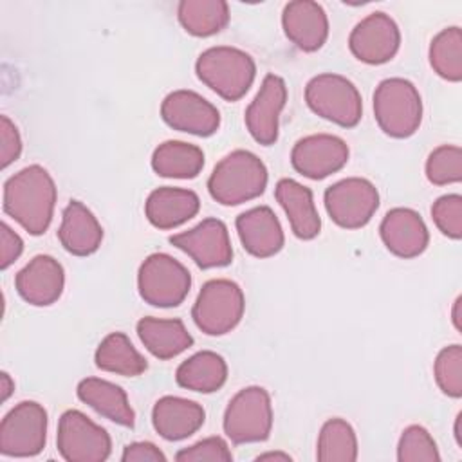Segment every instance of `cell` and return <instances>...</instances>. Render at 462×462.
Returning <instances> with one entry per match:
<instances>
[{"label":"cell","mask_w":462,"mask_h":462,"mask_svg":"<svg viewBox=\"0 0 462 462\" xmlns=\"http://www.w3.org/2000/svg\"><path fill=\"white\" fill-rule=\"evenodd\" d=\"M282 27L291 43L303 52L319 51L328 38L325 9L312 0H294L282 11Z\"/></svg>","instance_id":"obj_20"},{"label":"cell","mask_w":462,"mask_h":462,"mask_svg":"<svg viewBox=\"0 0 462 462\" xmlns=\"http://www.w3.org/2000/svg\"><path fill=\"white\" fill-rule=\"evenodd\" d=\"M379 235L384 247L404 260L422 254L430 244L428 226L411 208L390 209L381 220Z\"/></svg>","instance_id":"obj_18"},{"label":"cell","mask_w":462,"mask_h":462,"mask_svg":"<svg viewBox=\"0 0 462 462\" xmlns=\"http://www.w3.org/2000/svg\"><path fill=\"white\" fill-rule=\"evenodd\" d=\"M58 189L51 173L31 164L11 175L4 184V211L29 235H43L54 215Z\"/></svg>","instance_id":"obj_1"},{"label":"cell","mask_w":462,"mask_h":462,"mask_svg":"<svg viewBox=\"0 0 462 462\" xmlns=\"http://www.w3.org/2000/svg\"><path fill=\"white\" fill-rule=\"evenodd\" d=\"M348 144L332 134H312L296 141L291 150L292 168L312 180L339 171L348 162Z\"/></svg>","instance_id":"obj_15"},{"label":"cell","mask_w":462,"mask_h":462,"mask_svg":"<svg viewBox=\"0 0 462 462\" xmlns=\"http://www.w3.org/2000/svg\"><path fill=\"white\" fill-rule=\"evenodd\" d=\"M433 377L440 392L451 399L462 397V346H444L433 361Z\"/></svg>","instance_id":"obj_34"},{"label":"cell","mask_w":462,"mask_h":462,"mask_svg":"<svg viewBox=\"0 0 462 462\" xmlns=\"http://www.w3.org/2000/svg\"><path fill=\"white\" fill-rule=\"evenodd\" d=\"M121 460L123 462H166V455L153 442L137 440L125 446Z\"/></svg>","instance_id":"obj_40"},{"label":"cell","mask_w":462,"mask_h":462,"mask_svg":"<svg viewBox=\"0 0 462 462\" xmlns=\"http://www.w3.org/2000/svg\"><path fill=\"white\" fill-rule=\"evenodd\" d=\"M191 289V274L168 253L148 254L137 271V291L144 303L159 309L179 307Z\"/></svg>","instance_id":"obj_7"},{"label":"cell","mask_w":462,"mask_h":462,"mask_svg":"<svg viewBox=\"0 0 462 462\" xmlns=\"http://www.w3.org/2000/svg\"><path fill=\"white\" fill-rule=\"evenodd\" d=\"M22 153V137L16 125L7 117L0 116V166L7 168Z\"/></svg>","instance_id":"obj_38"},{"label":"cell","mask_w":462,"mask_h":462,"mask_svg":"<svg viewBox=\"0 0 462 462\" xmlns=\"http://www.w3.org/2000/svg\"><path fill=\"white\" fill-rule=\"evenodd\" d=\"M256 460H282V462H291L292 457L289 453H282V451H269V453H262L256 457Z\"/></svg>","instance_id":"obj_43"},{"label":"cell","mask_w":462,"mask_h":462,"mask_svg":"<svg viewBox=\"0 0 462 462\" xmlns=\"http://www.w3.org/2000/svg\"><path fill=\"white\" fill-rule=\"evenodd\" d=\"M76 395L105 419L125 428H134L135 411L130 406L126 392L119 384L101 377H85L78 383Z\"/></svg>","instance_id":"obj_25"},{"label":"cell","mask_w":462,"mask_h":462,"mask_svg":"<svg viewBox=\"0 0 462 462\" xmlns=\"http://www.w3.org/2000/svg\"><path fill=\"white\" fill-rule=\"evenodd\" d=\"M401 47V31L395 20L374 11L357 22L348 36V49L356 60L366 65H383L390 61Z\"/></svg>","instance_id":"obj_13"},{"label":"cell","mask_w":462,"mask_h":462,"mask_svg":"<svg viewBox=\"0 0 462 462\" xmlns=\"http://www.w3.org/2000/svg\"><path fill=\"white\" fill-rule=\"evenodd\" d=\"M177 18L188 34L208 38L229 23V5L224 0H182L177 5Z\"/></svg>","instance_id":"obj_30"},{"label":"cell","mask_w":462,"mask_h":462,"mask_svg":"<svg viewBox=\"0 0 462 462\" xmlns=\"http://www.w3.org/2000/svg\"><path fill=\"white\" fill-rule=\"evenodd\" d=\"M177 462H231L233 453L222 437H208L175 453Z\"/></svg>","instance_id":"obj_37"},{"label":"cell","mask_w":462,"mask_h":462,"mask_svg":"<svg viewBox=\"0 0 462 462\" xmlns=\"http://www.w3.org/2000/svg\"><path fill=\"white\" fill-rule=\"evenodd\" d=\"M58 453L67 462H103L112 453L108 431L79 410H67L58 420Z\"/></svg>","instance_id":"obj_9"},{"label":"cell","mask_w":462,"mask_h":462,"mask_svg":"<svg viewBox=\"0 0 462 462\" xmlns=\"http://www.w3.org/2000/svg\"><path fill=\"white\" fill-rule=\"evenodd\" d=\"M23 251L22 236L13 231L5 222L0 224V269H7L13 265Z\"/></svg>","instance_id":"obj_39"},{"label":"cell","mask_w":462,"mask_h":462,"mask_svg":"<svg viewBox=\"0 0 462 462\" xmlns=\"http://www.w3.org/2000/svg\"><path fill=\"white\" fill-rule=\"evenodd\" d=\"M460 307H462V298L458 296L453 303V309H451V321L455 325V328L460 332L462 330V312H460Z\"/></svg>","instance_id":"obj_42"},{"label":"cell","mask_w":462,"mask_h":462,"mask_svg":"<svg viewBox=\"0 0 462 462\" xmlns=\"http://www.w3.org/2000/svg\"><path fill=\"white\" fill-rule=\"evenodd\" d=\"M65 287L63 265L51 254H36L14 276V289L34 307L56 303Z\"/></svg>","instance_id":"obj_17"},{"label":"cell","mask_w":462,"mask_h":462,"mask_svg":"<svg viewBox=\"0 0 462 462\" xmlns=\"http://www.w3.org/2000/svg\"><path fill=\"white\" fill-rule=\"evenodd\" d=\"M162 121L179 132L197 137H209L220 126V112L213 103L193 90L179 88L161 103Z\"/></svg>","instance_id":"obj_14"},{"label":"cell","mask_w":462,"mask_h":462,"mask_svg":"<svg viewBox=\"0 0 462 462\" xmlns=\"http://www.w3.org/2000/svg\"><path fill=\"white\" fill-rule=\"evenodd\" d=\"M175 381L180 388L199 393H213L227 381V363L213 350H200L177 366Z\"/></svg>","instance_id":"obj_27"},{"label":"cell","mask_w":462,"mask_h":462,"mask_svg":"<svg viewBox=\"0 0 462 462\" xmlns=\"http://www.w3.org/2000/svg\"><path fill=\"white\" fill-rule=\"evenodd\" d=\"M235 227L242 247L254 258L274 256L285 244L282 224L269 206L245 209L236 217Z\"/></svg>","instance_id":"obj_19"},{"label":"cell","mask_w":462,"mask_h":462,"mask_svg":"<svg viewBox=\"0 0 462 462\" xmlns=\"http://www.w3.org/2000/svg\"><path fill=\"white\" fill-rule=\"evenodd\" d=\"M0 390H2V401L5 402L9 399V395L13 393V390H14V383H13V379L7 372L0 374Z\"/></svg>","instance_id":"obj_41"},{"label":"cell","mask_w":462,"mask_h":462,"mask_svg":"<svg viewBox=\"0 0 462 462\" xmlns=\"http://www.w3.org/2000/svg\"><path fill=\"white\" fill-rule=\"evenodd\" d=\"M224 433L233 444L263 442L273 430L271 395L263 386H245L236 392L224 411Z\"/></svg>","instance_id":"obj_8"},{"label":"cell","mask_w":462,"mask_h":462,"mask_svg":"<svg viewBox=\"0 0 462 462\" xmlns=\"http://www.w3.org/2000/svg\"><path fill=\"white\" fill-rule=\"evenodd\" d=\"M431 218L437 229L451 238H462V197L458 193H448L439 197L431 206Z\"/></svg>","instance_id":"obj_36"},{"label":"cell","mask_w":462,"mask_h":462,"mask_svg":"<svg viewBox=\"0 0 462 462\" xmlns=\"http://www.w3.org/2000/svg\"><path fill=\"white\" fill-rule=\"evenodd\" d=\"M152 168L164 179H195L204 168V152L186 141H164L152 153Z\"/></svg>","instance_id":"obj_28"},{"label":"cell","mask_w":462,"mask_h":462,"mask_svg":"<svg viewBox=\"0 0 462 462\" xmlns=\"http://www.w3.org/2000/svg\"><path fill=\"white\" fill-rule=\"evenodd\" d=\"M206 420L202 404L191 399L164 395L152 408V424L159 437L170 442L184 440L197 433Z\"/></svg>","instance_id":"obj_21"},{"label":"cell","mask_w":462,"mask_h":462,"mask_svg":"<svg viewBox=\"0 0 462 462\" xmlns=\"http://www.w3.org/2000/svg\"><path fill=\"white\" fill-rule=\"evenodd\" d=\"M323 202L334 224L343 229H359L375 215L379 191L368 179L346 177L325 189Z\"/></svg>","instance_id":"obj_10"},{"label":"cell","mask_w":462,"mask_h":462,"mask_svg":"<svg viewBox=\"0 0 462 462\" xmlns=\"http://www.w3.org/2000/svg\"><path fill=\"white\" fill-rule=\"evenodd\" d=\"M453 435L457 440V446L462 449V411H458L457 419H455V428H453Z\"/></svg>","instance_id":"obj_44"},{"label":"cell","mask_w":462,"mask_h":462,"mask_svg":"<svg viewBox=\"0 0 462 462\" xmlns=\"http://www.w3.org/2000/svg\"><path fill=\"white\" fill-rule=\"evenodd\" d=\"M428 60L437 76L458 83L462 79V31L458 25L442 29L433 36Z\"/></svg>","instance_id":"obj_31"},{"label":"cell","mask_w":462,"mask_h":462,"mask_svg":"<svg viewBox=\"0 0 462 462\" xmlns=\"http://www.w3.org/2000/svg\"><path fill=\"white\" fill-rule=\"evenodd\" d=\"M170 244L186 253L200 269L226 267L233 262L227 226L218 218H204L195 227L171 235Z\"/></svg>","instance_id":"obj_12"},{"label":"cell","mask_w":462,"mask_h":462,"mask_svg":"<svg viewBox=\"0 0 462 462\" xmlns=\"http://www.w3.org/2000/svg\"><path fill=\"white\" fill-rule=\"evenodd\" d=\"M200 209V199L186 188L161 186L144 202V215L157 229H173L191 220Z\"/></svg>","instance_id":"obj_23"},{"label":"cell","mask_w":462,"mask_h":462,"mask_svg":"<svg viewBox=\"0 0 462 462\" xmlns=\"http://www.w3.org/2000/svg\"><path fill=\"white\" fill-rule=\"evenodd\" d=\"M316 458L319 462H354L357 458V437L352 424L341 417L328 419L318 435Z\"/></svg>","instance_id":"obj_32"},{"label":"cell","mask_w":462,"mask_h":462,"mask_svg":"<svg viewBox=\"0 0 462 462\" xmlns=\"http://www.w3.org/2000/svg\"><path fill=\"white\" fill-rule=\"evenodd\" d=\"M374 117L393 137H411L422 123V99L417 87L404 78H386L374 90Z\"/></svg>","instance_id":"obj_4"},{"label":"cell","mask_w":462,"mask_h":462,"mask_svg":"<svg viewBox=\"0 0 462 462\" xmlns=\"http://www.w3.org/2000/svg\"><path fill=\"white\" fill-rule=\"evenodd\" d=\"M58 240L74 256L94 254L103 242V227L96 215L79 200H70L58 227Z\"/></svg>","instance_id":"obj_24"},{"label":"cell","mask_w":462,"mask_h":462,"mask_svg":"<svg viewBox=\"0 0 462 462\" xmlns=\"http://www.w3.org/2000/svg\"><path fill=\"white\" fill-rule=\"evenodd\" d=\"M195 72L217 96L226 101H238L256 78V63L251 54L238 47L217 45L199 54Z\"/></svg>","instance_id":"obj_3"},{"label":"cell","mask_w":462,"mask_h":462,"mask_svg":"<svg viewBox=\"0 0 462 462\" xmlns=\"http://www.w3.org/2000/svg\"><path fill=\"white\" fill-rule=\"evenodd\" d=\"M399 462H439L440 453L431 433L420 424H410L402 430L397 442Z\"/></svg>","instance_id":"obj_35"},{"label":"cell","mask_w":462,"mask_h":462,"mask_svg":"<svg viewBox=\"0 0 462 462\" xmlns=\"http://www.w3.org/2000/svg\"><path fill=\"white\" fill-rule=\"evenodd\" d=\"M305 103L319 117L354 128L363 117V99L357 87L345 76L323 72L305 85Z\"/></svg>","instance_id":"obj_6"},{"label":"cell","mask_w":462,"mask_h":462,"mask_svg":"<svg viewBox=\"0 0 462 462\" xmlns=\"http://www.w3.org/2000/svg\"><path fill=\"white\" fill-rule=\"evenodd\" d=\"M94 363L103 372L125 377H137L148 368V361L125 332H110L105 336L96 348Z\"/></svg>","instance_id":"obj_29"},{"label":"cell","mask_w":462,"mask_h":462,"mask_svg":"<svg viewBox=\"0 0 462 462\" xmlns=\"http://www.w3.org/2000/svg\"><path fill=\"white\" fill-rule=\"evenodd\" d=\"M426 177L435 186L458 184L462 180V150L457 144H440L426 159Z\"/></svg>","instance_id":"obj_33"},{"label":"cell","mask_w":462,"mask_h":462,"mask_svg":"<svg viewBox=\"0 0 462 462\" xmlns=\"http://www.w3.org/2000/svg\"><path fill=\"white\" fill-rule=\"evenodd\" d=\"M137 336L144 348L157 359H173L193 345V337L188 332L182 319L146 316L137 321Z\"/></svg>","instance_id":"obj_26"},{"label":"cell","mask_w":462,"mask_h":462,"mask_svg":"<svg viewBox=\"0 0 462 462\" xmlns=\"http://www.w3.org/2000/svg\"><path fill=\"white\" fill-rule=\"evenodd\" d=\"M47 410L36 401L14 404L0 422V453L4 457H34L47 440Z\"/></svg>","instance_id":"obj_11"},{"label":"cell","mask_w":462,"mask_h":462,"mask_svg":"<svg viewBox=\"0 0 462 462\" xmlns=\"http://www.w3.org/2000/svg\"><path fill=\"white\" fill-rule=\"evenodd\" d=\"M274 197L282 206L291 231L300 240H312L321 231V218L314 204V195L310 188L303 186L294 179H280L274 188Z\"/></svg>","instance_id":"obj_22"},{"label":"cell","mask_w":462,"mask_h":462,"mask_svg":"<svg viewBox=\"0 0 462 462\" xmlns=\"http://www.w3.org/2000/svg\"><path fill=\"white\" fill-rule=\"evenodd\" d=\"M244 310L245 298L240 285L227 278H213L200 287L191 318L204 334L224 336L240 323Z\"/></svg>","instance_id":"obj_5"},{"label":"cell","mask_w":462,"mask_h":462,"mask_svg":"<svg viewBox=\"0 0 462 462\" xmlns=\"http://www.w3.org/2000/svg\"><path fill=\"white\" fill-rule=\"evenodd\" d=\"M287 103V85L276 74H267L262 79L260 90L247 105L244 121L251 137L262 144L271 146L278 141L280 114Z\"/></svg>","instance_id":"obj_16"},{"label":"cell","mask_w":462,"mask_h":462,"mask_svg":"<svg viewBox=\"0 0 462 462\" xmlns=\"http://www.w3.org/2000/svg\"><path fill=\"white\" fill-rule=\"evenodd\" d=\"M267 180V168L256 153L233 150L215 164L208 179V191L222 206H238L260 197Z\"/></svg>","instance_id":"obj_2"}]
</instances>
